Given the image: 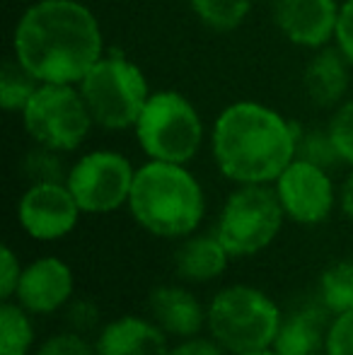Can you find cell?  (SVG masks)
<instances>
[{"label":"cell","instance_id":"30","mask_svg":"<svg viewBox=\"0 0 353 355\" xmlns=\"http://www.w3.org/2000/svg\"><path fill=\"white\" fill-rule=\"evenodd\" d=\"M97 319L99 309L89 300H71L68 302V324L73 327V331H85L92 324H97Z\"/></svg>","mask_w":353,"mask_h":355},{"label":"cell","instance_id":"28","mask_svg":"<svg viewBox=\"0 0 353 355\" xmlns=\"http://www.w3.org/2000/svg\"><path fill=\"white\" fill-rule=\"evenodd\" d=\"M22 268L24 266L19 263V257L12 252V247L3 244V252H0V300L15 297V290H17Z\"/></svg>","mask_w":353,"mask_h":355},{"label":"cell","instance_id":"5","mask_svg":"<svg viewBox=\"0 0 353 355\" xmlns=\"http://www.w3.org/2000/svg\"><path fill=\"white\" fill-rule=\"evenodd\" d=\"M94 126L104 131L133 128L153 94L146 73L121 51H104V56L78 83Z\"/></svg>","mask_w":353,"mask_h":355},{"label":"cell","instance_id":"13","mask_svg":"<svg viewBox=\"0 0 353 355\" xmlns=\"http://www.w3.org/2000/svg\"><path fill=\"white\" fill-rule=\"evenodd\" d=\"M76 276L61 257H39L22 268L15 302L29 314H56L73 300Z\"/></svg>","mask_w":353,"mask_h":355},{"label":"cell","instance_id":"15","mask_svg":"<svg viewBox=\"0 0 353 355\" xmlns=\"http://www.w3.org/2000/svg\"><path fill=\"white\" fill-rule=\"evenodd\" d=\"M351 61L336 44L312 51L302 71V89L307 99L320 109H336L351 87Z\"/></svg>","mask_w":353,"mask_h":355},{"label":"cell","instance_id":"2","mask_svg":"<svg viewBox=\"0 0 353 355\" xmlns=\"http://www.w3.org/2000/svg\"><path fill=\"white\" fill-rule=\"evenodd\" d=\"M298 131L281 112L255 99L227 104L211 131L218 172L232 184H273L295 159Z\"/></svg>","mask_w":353,"mask_h":355},{"label":"cell","instance_id":"8","mask_svg":"<svg viewBox=\"0 0 353 355\" xmlns=\"http://www.w3.org/2000/svg\"><path fill=\"white\" fill-rule=\"evenodd\" d=\"M19 116L34 145L63 155L80 148L94 126L78 85L42 83Z\"/></svg>","mask_w":353,"mask_h":355},{"label":"cell","instance_id":"32","mask_svg":"<svg viewBox=\"0 0 353 355\" xmlns=\"http://www.w3.org/2000/svg\"><path fill=\"white\" fill-rule=\"evenodd\" d=\"M339 208H341V213H344L346 218L353 220V167H351V172L346 174V179L341 182V187H339Z\"/></svg>","mask_w":353,"mask_h":355},{"label":"cell","instance_id":"3","mask_svg":"<svg viewBox=\"0 0 353 355\" xmlns=\"http://www.w3.org/2000/svg\"><path fill=\"white\" fill-rule=\"evenodd\" d=\"M128 213L138 227L162 239H184L206 215V193L187 164L148 159L136 167Z\"/></svg>","mask_w":353,"mask_h":355},{"label":"cell","instance_id":"29","mask_svg":"<svg viewBox=\"0 0 353 355\" xmlns=\"http://www.w3.org/2000/svg\"><path fill=\"white\" fill-rule=\"evenodd\" d=\"M334 44L341 49L353 66V0H344L339 10V24H336Z\"/></svg>","mask_w":353,"mask_h":355},{"label":"cell","instance_id":"19","mask_svg":"<svg viewBox=\"0 0 353 355\" xmlns=\"http://www.w3.org/2000/svg\"><path fill=\"white\" fill-rule=\"evenodd\" d=\"M34 348V324L19 302L0 304V355H29Z\"/></svg>","mask_w":353,"mask_h":355},{"label":"cell","instance_id":"4","mask_svg":"<svg viewBox=\"0 0 353 355\" xmlns=\"http://www.w3.org/2000/svg\"><path fill=\"white\" fill-rule=\"evenodd\" d=\"M283 314L259 288L235 283L221 288L206 307L211 338L225 353H252L273 348Z\"/></svg>","mask_w":353,"mask_h":355},{"label":"cell","instance_id":"10","mask_svg":"<svg viewBox=\"0 0 353 355\" xmlns=\"http://www.w3.org/2000/svg\"><path fill=\"white\" fill-rule=\"evenodd\" d=\"M281 208L295 225H322L339 206V191L329 177V169L317 167L295 157L273 182Z\"/></svg>","mask_w":353,"mask_h":355},{"label":"cell","instance_id":"27","mask_svg":"<svg viewBox=\"0 0 353 355\" xmlns=\"http://www.w3.org/2000/svg\"><path fill=\"white\" fill-rule=\"evenodd\" d=\"M325 355H353V307L329 322Z\"/></svg>","mask_w":353,"mask_h":355},{"label":"cell","instance_id":"1","mask_svg":"<svg viewBox=\"0 0 353 355\" xmlns=\"http://www.w3.org/2000/svg\"><path fill=\"white\" fill-rule=\"evenodd\" d=\"M12 56L39 83L78 85L104 56L102 24L83 0H34L12 29Z\"/></svg>","mask_w":353,"mask_h":355},{"label":"cell","instance_id":"17","mask_svg":"<svg viewBox=\"0 0 353 355\" xmlns=\"http://www.w3.org/2000/svg\"><path fill=\"white\" fill-rule=\"evenodd\" d=\"M327 314L322 304H307L283 317L273 351L281 355H325L329 331Z\"/></svg>","mask_w":353,"mask_h":355},{"label":"cell","instance_id":"9","mask_svg":"<svg viewBox=\"0 0 353 355\" xmlns=\"http://www.w3.org/2000/svg\"><path fill=\"white\" fill-rule=\"evenodd\" d=\"M136 167L117 150H89L68 167L66 187L83 213L109 215L128 206Z\"/></svg>","mask_w":353,"mask_h":355},{"label":"cell","instance_id":"22","mask_svg":"<svg viewBox=\"0 0 353 355\" xmlns=\"http://www.w3.org/2000/svg\"><path fill=\"white\" fill-rule=\"evenodd\" d=\"M320 304L334 317L353 307V261H336L322 271Z\"/></svg>","mask_w":353,"mask_h":355},{"label":"cell","instance_id":"12","mask_svg":"<svg viewBox=\"0 0 353 355\" xmlns=\"http://www.w3.org/2000/svg\"><path fill=\"white\" fill-rule=\"evenodd\" d=\"M339 10L336 0H271V22L293 46L317 51L334 44Z\"/></svg>","mask_w":353,"mask_h":355},{"label":"cell","instance_id":"23","mask_svg":"<svg viewBox=\"0 0 353 355\" xmlns=\"http://www.w3.org/2000/svg\"><path fill=\"white\" fill-rule=\"evenodd\" d=\"M295 157L307 159L317 167L334 169L341 164V157L336 153V145L332 141L327 128H310V131H298Z\"/></svg>","mask_w":353,"mask_h":355},{"label":"cell","instance_id":"16","mask_svg":"<svg viewBox=\"0 0 353 355\" xmlns=\"http://www.w3.org/2000/svg\"><path fill=\"white\" fill-rule=\"evenodd\" d=\"M148 309L167 336L191 338L206 327V307L184 285H157L148 297Z\"/></svg>","mask_w":353,"mask_h":355},{"label":"cell","instance_id":"21","mask_svg":"<svg viewBox=\"0 0 353 355\" xmlns=\"http://www.w3.org/2000/svg\"><path fill=\"white\" fill-rule=\"evenodd\" d=\"M39 80L34 78L22 63L15 56L5 58L3 66H0V107L5 112L19 114L27 102L32 99V94L37 92Z\"/></svg>","mask_w":353,"mask_h":355},{"label":"cell","instance_id":"24","mask_svg":"<svg viewBox=\"0 0 353 355\" xmlns=\"http://www.w3.org/2000/svg\"><path fill=\"white\" fill-rule=\"evenodd\" d=\"M63 153L56 150L42 148V145H34V150H29L27 157H24V174H27L29 184L39 182H66L68 167L63 164Z\"/></svg>","mask_w":353,"mask_h":355},{"label":"cell","instance_id":"18","mask_svg":"<svg viewBox=\"0 0 353 355\" xmlns=\"http://www.w3.org/2000/svg\"><path fill=\"white\" fill-rule=\"evenodd\" d=\"M230 252L218 239L216 232L211 234H189L182 239L175 254L177 276L187 283H211L225 273L230 263Z\"/></svg>","mask_w":353,"mask_h":355},{"label":"cell","instance_id":"31","mask_svg":"<svg viewBox=\"0 0 353 355\" xmlns=\"http://www.w3.org/2000/svg\"><path fill=\"white\" fill-rule=\"evenodd\" d=\"M223 353L225 351L213 338L191 336V338H182L175 348H170L167 355H223Z\"/></svg>","mask_w":353,"mask_h":355},{"label":"cell","instance_id":"7","mask_svg":"<svg viewBox=\"0 0 353 355\" xmlns=\"http://www.w3.org/2000/svg\"><path fill=\"white\" fill-rule=\"evenodd\" d=\"M286 213L273 184H237L227 193L216 220V230L232 259L257 257L276 242Z\"/></svg>","mask_w":353,"mask_h":355},{"label":"cell","instance_id":"11","mask_svg":"<svg viewBox=\"0 0 353 355\" xmlns=\"http://www.w3.org/2000/svg\"><path fill=\"white\" fill-rule=\"evenodd\" d=\"M80 206L66 182L29 184L17 201V223L37 242L63 239L80 223Z\"/></svg>","mask_w":353,"mask_h":355},{"label":"cell","instance_id":"25","mask_svg":"<svg viewBox=\"0 0 353 355\" xmlns=\"http://www.w3.org/2000/svg\"><path fill=\"white\" fill-rule=\"evenodd\" d=\"M332 141L336 145L341 162L353 167V99H344L339 107L334 109L329 123H327Z\"/></svg>","mask_w":353,"mask_h":355},{"label":"cell","instance_id":"26","mask_svg":"<svg viewBox=\"0 0 353 355\" xmlns=\"http://www.w3.org/2000/svg\"><path fill=\"white\" fill-rule=\"evenodd\" d=\"M32 355H97L94 343H89L80 331H61L39 343Z\"/></svg>","mask_w":353,"mask_h":355},{"label":"cell","instance_id":"6","mask_svg":"<svg viewBox=\"0 0 353 355\" xmlns=\"http://www.w3.org/2000/svg\"><path fill=\"white\" fill-rule=\"evenodd\" d=\"M136 143L148 159L189 164L203 145V119L177 89H157L148 97L136 126Z\"/></svg>","mask_w":353,"mask_h":355},{"label":"cell","instance_id":"33","mask_svg":"<svg viewBox=\"0 0 353 355\" xmlns=\"http://www.w3.org/2000/svg\"><path fill=\"white\" fill-rule=\"evenodd\" d=\"M237 355H281L276 353L273 348H264V351H252V353H237Z\"/></svg>","mask_w":353,"mask_h":355},{"label":"cell","instance_id":"14","mask_svg":"<svg viewBox=\"0 0 353 355\" xmlns=\"http://www.w3.org/2000/svg\"><path fill=\"white\" fill-rule=\"evenodd\" d=\"M97 355H167L170 341L167 334L150 317L123 314L99 329L94 341Z\"/></svg>","mask_w":353,"mask_h":355},{"label":"cell","instance_id":"20","mask_svg":"<svg viewBox=\"0 0 353 355\" xmlns=\"http://www.w3.org/2000/svg\"><path fill=\"white\" fill-rule=\"evenodd\" d=\"M255 0H189V8L203 27L213 32H232L250 17Z\"/></svg>","mask_w":353,"mask_h":355}]
</instances>
